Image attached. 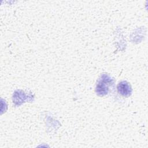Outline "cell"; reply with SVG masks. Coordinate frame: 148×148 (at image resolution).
<instances>
[{
	"instance_id": "cell-1",
	"label": "cell",
	"mask_w": 148,
	"mask_h": 148,
	"mask_svg": "<svg viewBox=\"0 0 148 148\" xmlns=\"http://www.w3.org/2000/svg\"><path fill=\"white\" fill-rule=\"evenodd\" d=\"M114 83V80L108 74L103 73L99 78L95 88V92L99 96L108 94L109 88Z\"/></svg>"
},
{
	"instance_id": "cell-2",
	"label": "cell",
	"mask_w": 148,
	"mask_h": 148,
	"mask_svg": "<svg viewBox=\"0 0 148 148\" xmlns=\"http://www.w3.org/2000/svg\"><path fill=\"white\" fill-rule=\"evenodd\" d=\"M118 92L124 97H129L132 93V88L130 84L126 81H122L117 87Z\"/></svg>"
}]
</instances>
